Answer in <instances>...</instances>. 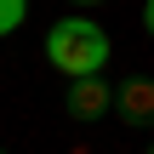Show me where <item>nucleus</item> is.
Here are the masks:
<instances>
[{"label": "nucleus", "instance_id": "20e7f679", "mask_svg": "<svg viewBox=\"0 0 154 154\" xmlns=\"http://www.w3.org/2000/svg\"><path fill=\"white\" fill-rule=\"evenodd\" d=\"M23 17H29V0H0V34H11Z\"/></svg>", "mask_w": 154, "mask_h": 154}, {"label": "nucleus", "instance_id": "f03ea898", "mask_svg": "<svg viewBox=\"0 0 154 154\" xmlns=\"http://www.w3.org/2000/svg\"><path fill=\"white\" fill-rule=\"evenodd\" d=\"M69 120H103L109 109H114V86H103L97 74H80V80H69Z\"/></svg>", "mask_w": 154, "mask_h": 154}, {"label": "nucleus", "instance_id": "7ed1b4c3", "mask_svg": "<svg viewBox=\"0 0 154 154\" xmlns=\"http://www.w3.org/2000/svg\"><path fill=\"white\" fill-rule=\"evenodd\" d=\"M114 114H120L126 126L149 131L154 126V80H126V86H114Z\"/></svg>", "mask_w": 154, "mask_h": 154}, {"label": "nucleus", "instance_id": "39448f33", "mask_svg": "<svg viewBox=\"0 0 154 154\" xmlns=\"http://www.w3.org/2000/svg\"><path fill=\"white\" fill-rule=\"evenodd\" d=\"M143 29H149V34H154V0H149V6H143Z\"/></svg>", "mask_w": 154, "mask_h": 154}, {"label": "nucleus", "instance_id": "6e6552de", "mask_svg": "<svg viewBox=\"0 0 154 154\" xmlns=\"http://www.w3.org/2000/svg\"><path fill=\"white\" fill-rule=\"evenodd\" d=\"M0 154H6V149H0Z\"/></svg>", "mask_w": 154, "mask_h": 154}, {"label": "nucleus", "instance_id": "f257e3e1", "mask_svg": "<svg viewBox=\"0 0 154 154\" xmlns=\"http://www.w3.org/2000/svg\"><path fill=\"white\" fill-rule=\"evenodd\" d=\"M46 63H51L57 74H69V80L97 74V69L109 63V34H103L91 17H57L51 34H46Z\"/></svg>", "mask_w": 154, "mask_h": 154}, {"label": "nucleus", "instance_id": "0eeeda50", "mask_svg": "<svg viewBox=\"0 0 154 154\" xmlns=\"http://www.w3.org/2000/svg\"><path fill=\"white\" fill-rule=\"evenodd\" d=\"M149 154H154V143H149Z\"/></svg>", "mask_w": 154, "mask_h": 154}, {"label": "nucleus", "instance_id": "423d86ee", "mask_svg": "<svg viewBox=\"0 0 154 154\" xmlns=\"http://www.w3.org/2000/svg\"><path fill=\"white\" fill-rule=\"evenodd\" d=\"M69 6H103V0H69Z\"/></svg>", "mask_w": 154, "mask_h": 154}]
</instances>
